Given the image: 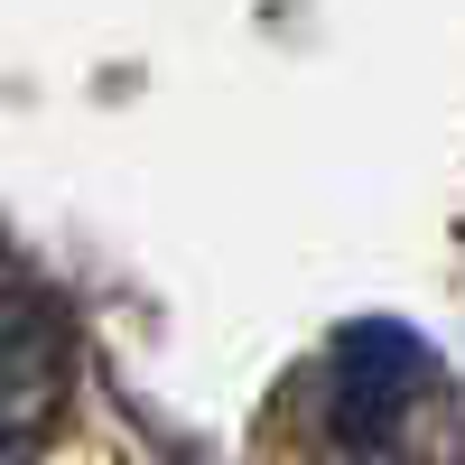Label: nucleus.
I'll return each mask as SVG.
<instances>
[{
  "label": "nucleus",
  "instance_id": "f257e3e1",
  "mask_svg": "<svg viewBox=\"0 0 465 465\" xmlns=\"http://www.w3.org/2000/svg\"><path fill=\"white\" fill-rule=\"evenodd\" d=\"M429 344H419L410 326L391 317H363V326H344L326 344V372H317V419H326V438L344 456H391L410 438V419L419 401H429Z\"/></svg>",
  "mask_w": 465,
  "mask_h": 465
},
{
  "label": "nucleus",
  "instance_id": "f03ea898",
  "mask_svg": "<svg viewBox=\"0 0 465 465\" xmlns=\"http://www.w3.org/2000/svg\"><path fill=\"white\" fill-rule=\"evenodd\" d=\"M65 317L28 280L0 270V456H19L47 438V419L65 401Z\"/></svg>",
  "mask_w": 465,
  "mask_h": 465
}]
</instances>
